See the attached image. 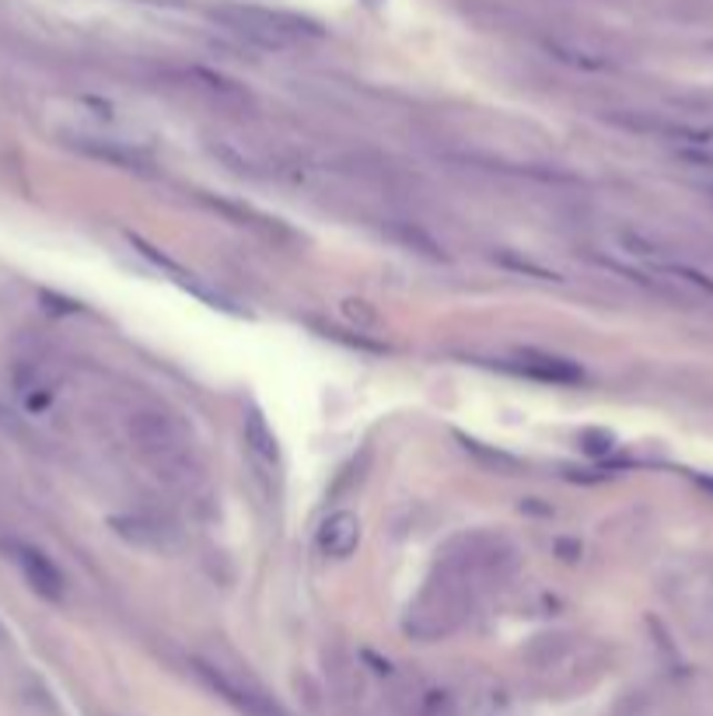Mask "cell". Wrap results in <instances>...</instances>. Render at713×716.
Wrapping results in <instances>:
<instances>
[{
    "instance_id": "9",
    "label": "cell",
    "mask_w": 713,
    "mask_h": 716,
    "mask_svg": "<svg viewBox=\"0 0 713 716\" xmlns=\"http://www.w3.org/2000/svg\"><path fill=\"white\" fill-rule=\"evenodd\" d=\"M368 4H378V0H368Z\"/></svg>"
},
{
    "instance_id": "6",
    "label": "cell",
    "mask_w": 713,
    "mask_h": 716,
    "mask_svg": "<svg viewBox=\"0 0 713 716\" xmlns=\"http://www.w3.org/2000/svg\"><path fill=\"white\" fill-rule=\"evenodd\" d=\"M514 367L529 377L539 381H560V385H570V381H581V371L574 364L560 361V356H542V353H521Z\"/></svg>"
},
{
    "instance_id": "2",
    "label": "cell",
    "mask_w": 713,
    "mask_h": 716,
    "mask_svg": "<svg viewBox=\"0 0 713 716\" xmlns=\"http://www.w3.org/2000/svg\"><path fill=\"white\" fill-rule=\"evenodd\" d=\"M130 434L158 468H175L189 462V441L182 426L164 413H137V420L130 423Z\"/></svg>"
},
{
    "instance_id": "3",
    "label": "cell",
    "mask_w": 713,
    "mask_h": 716,
    "mask_svg": "<svg viewBox=\"0 0 713 716\" xmlns=\"http://www.w3.org/2000/svg\"><path fill=\"white\" fill-rule=\"evenodd\" d=\"M197 672L207 678V685L218 692V696H224L231 706H238L245 716H288L283 713L263 688H259L252 678H242V675H234L231 667L224 664H207V660H197Z\"/></svg>"
},
{
    "instance_id": "1",
    "label": "cell",
    "mask_w": 713,
    "mask_h": 716,
    "mask_svg": "<svg viewBox=\"0 0 713 716\" xmlns=\"http://www.w3.org/2000/svg\"><path fill=\"white\" fill-rule=\"evenodd\" d=\"M213 21L242 42L273 53L301 50V46H312L325 36L319 21L304 18L298 11L267 8V4H221L213 8Z\"/></svg>"
},
{
    "instance_id": "5",
    "label": "cell",
    "mask_w": 713,
    "mask_h": 716,
    "mask_svg": "<svg viewBox=\"0 0 713 716\" xmlns=\"http://www.w3.org/2000/svg\"><path fill=\"white\" fill-rule=\"evenodd\" d=\"M361 545V521L350 511H337L322 521L319 528V548L332 559H347L353 548Z\"/></svg>"
},
{
    "instance_id": "4",
    "label": "cell",
    "mask_w": 713,
    "mask_h": 716,
    "mask_svg": "<svg viewBox=\"0 0 713 716\" xmlns=\"http://www.w3.org/2000/svg\"><path fill=\"white\" fill-rule=\"evenodd\" d=\"M0 548H4L8 559L18 566V573L26 577V584L39 594V598H46V602H60L63 598L67 581H63L60 566L46 556L42 548H36L32 542H18V538L0 542Z\"/></svg>"
},
{
    "instance_id": "8",
    "label": "cell",
    "mask_w": 713,
    "mask_h": 716,
    "mask_svg": "<svg viewBox=\"0 0 713 716\" xmlns=\"http://www.w3.org/2000/svg\"><path fill=\"white\" fill-rule=\"evenodd\" d=\"M545 50H550L553 57H560V60H566V63L581 67V70H599V67H605V60H602L599 53H594V50H588V46H581L578 39L550 36V39H545Z\"/></svg>"
},
{
    "instance_id": "7",
    "label": "cell",
    "mask_w": 713,
    "mask_h": 716,
    "mask_svg": "<svg viewBox=\"0 0 713 716\" xmlns=\"http://www.w3.org/2000/svg\"><path fill=\"white\" fill-rule=\"evenodd\" d=\"M245 444H249L252 455H259L267 465L277 462V437H273L267 416L259 410H249V416H245Z\"/></svg>"
}]
</instances>
